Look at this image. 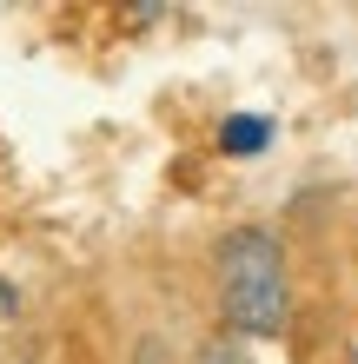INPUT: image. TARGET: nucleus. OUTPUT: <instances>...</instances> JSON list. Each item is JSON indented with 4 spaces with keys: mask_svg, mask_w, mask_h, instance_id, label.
I'll return each mask as SVG.
<instances>
[{
    "mask_svg": "<svg viewBox=\"0 0 358 364\" xmlns=\"http://www.w3.org/2000/svg\"><path fill=\"white\" fill-rule=\"evenodd\" d=\"M199 364H246V358H239L233 345H206V351H199Z\"/></svg>",
    "mask_w": 358,
    "mask_h": 364,
    "instance_id": "20e7f679",
    "label": "nucleus"
},
{
    "mask_svg": "<svg viewBox=\"0 0 358 364\" xmlns=\"http://www.w3.org/2000/svg\"><path fill=\"white\" fill-rule=\"evenodd\" d=\"M7 318H20V285H14V278H0V325H7Z\"/></svg>",
    "mask_w": 358,
    "mask_h": 364,
    "instance_id": "7ed1b4c3",
    "label": "nucleus"
},
{
    "mask_svg": "<svg viewBox=\"0 0 358 364\" xmlns=\"http://www.w3.org/2000/svg\"><path fill=\"white\" fill-rule=\"evenodd\" d=\"M265 139H272V119H252V113H239V119L219 126V153H233V159L265 153Z\"/></svg>",
    "mask_w": 358,
    "mask_h": 364,
    "instance_id": "f03ea898",
    "label": "nucleus"
},
{
    "mask_svg": "<svg viewBox=\"0 0 358 364\" xmlns=\"http://www.w3.org/2000/svg\"><path fill=\"white\" fill-rule=\"evenodd\" d=\"M213 285L219 291H259V285H285V245L265 225H233L213 245Z\"/></svg>",
    "mask_w": 358,
    "mask_h": 364,
    "instance_id": "f257e3e1",
    "label": "nucleus"
},
{
    "mask_svg": "<svg viewBox=\"0 0 358 364\" xmlns=\"http://www.w3.org/2000/svg\"><path fill=\"white\" fill-rule=\"evenodd\" d=\"M352 364H358V351H352Z\"/></svg>",
    "mask_w": 358,
    "mask_h": 364,
    "instance_id": "39448f33",
    "label": "nucleus"
}]
</instances>
